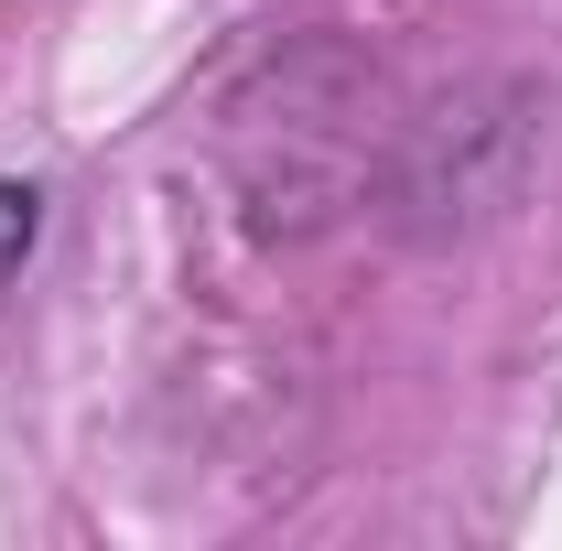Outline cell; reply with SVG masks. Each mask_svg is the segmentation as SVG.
Listing matches in <instances>:
<instances>
[{
  "mask_svg": "<svg viewBox=\"0 0 562 551\" xmlns=\"http://www.w3.org/2000/svg\"><path fill=\"white\" fill-rule=\"evenodd\" d=\"M33 227H44V195H33V184H0V271L33 249Z\"/></svg>",
  "mask_w": 562,
  "mask_h": 551,
  "instance_id": "1",
  "label": "cell"
}]
</instances>
